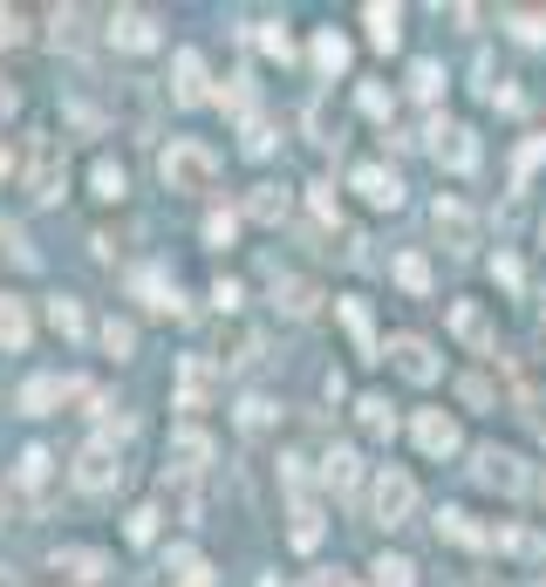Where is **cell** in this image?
<instances>
[{
  "label": "cell",
  "instance_id": "cell-12",
  "mask_svg": "<svg viewBox=\"0 0 546 587\" xmlns=\"http://www.w3.org/2000/svg\"><path fill=\"white\" fill-rule=\"evenodd\" d=\"M287 546L294 554H315L322 546V505L307 499V485H294V499H287Z\"/></svg>",
  "mask_w": 546,
  "mask_h": 587
},
{
  "label": "cell",
  "instance_id": "cell-42",
  "mask_svg": "<svg viewBox=\"0 0 546 587\" xmlns=\"http://www.w3.org/2000/svg\"><path fill=\"white\" fill-rule=\"evenodd\" d=\"M273 150V124L266 116H246V158H266Z\"/></svg>",
  "mask_w": 546,
  "mask_h": 587
},
{
  "label": "cell",
  "instance_id": "cell-4",
  "mask_svg": "<svg viewBox=\"0 0 546 587\" xmlns=\"http://www.w3.org/2000/svg\"><path fill=\"white\" fill-rule=\"evenodd\" d=\"M472 479L485 485V492H498V499H519L533 479H526V458H513V451H498V444H485V451H472Z\"/></svg>",
  "mask_w": 546,
  "mask_h": 587
},
{
  "label": "cell",
  "instance_id": "cell-2",
  "mask_svg": "<svg viewBox=\"0 0 546 587\" xmlns=\"http://www.w3.org/2000/svg\"><path fill=\"white\" fill-rule=\"evenodd\" d=\"M21 191H28V206H55V199H62V137H49V130L28 137Z\"/></svg>",
  "mask_w": 546,
  "mask_h": 587
},
{
  "label": "cell",
  "instance_id": "cell-49",
  "mask_svg": "<svg viewBox=\"0 0 546 587\" xmlns=\"http://www.w3.org/2000/svg\"><path fill=\"white\" fill-rule=\"evenodd\" d=\"M212 301H219L225 315H232V307H240V281H219V287H212Z\"/></svg>",
  "mask_w": 546,
  "mask_h": 587
},
{
  "label": "cell",
  "instance_id": "cell-27",
  "mask_svg": "<svg viewBox=\"0 0 546 587\" xmlns=\"http://www.w3.org/2000/svg\"><path fill=\"white\" fill-rule=\"evenodd\" d=\"M260 356V335L253 328H219V369H246Z\"/></svg>",
  "mask_w": 546,
  "mask_h": 587
},
{
  "label": "cell",
  "instance_id": "cell-56",
  "mask_svg": "<svg viewBox=\"0 0 546 587\" xmlns=\"http://www.w3.org/2000/svg\"><path fill=\"white\" fill-rule=\"evenodd\" d=\"M533 492H539V505H546V472H539V479H533Z\"/></svg>",
  "mask_w": 546,
  "mask_h": 587
},
{
  "label": "cell",
  "instance_id": "cell-24",
  "mask_svg": "<svg viewBox=\"0 0 546 587\" xmlns=\"http://www.w3.org/2000/svg\"><path fill=\"white\" fill-rule=\"evenodd\" d=\"M438 539H458V546H498V533L479 526L472 513H458V505H444V513H438Z\"/></svg>",
  "mask_w": 546,
  "mask_h": 587
},
{
  "label": "cell",
  "instance_id": "cell-9",
  "mask_svg": "<svg viewBox=\"0 0 546 587\" xmlns=\"http://www.w3.org/2000/svg\"><path fill=\"white\" fill-rule=\"evenodd\" d=\"M431 150H438V165L444 171H479V137L464 130V124H431Z\"/></svg>",
  "mask_w": 546,
  "mask_h": 587
},
{
  "label": "cell",
  "instance_id": "cell-33",
  "mask_svg": "<svg viewBox=\"0 0 546 587\" xmlns=\"http://www.w3.org/2000/svg\"><path fill=\"white\" fill-rule=\"evenodd\" d=\"M281 212H287V191H281V185H260L253 199H246V219H260V226H273Z\"/></svg>",
  "mask_w": 546,
  "mask_h": 587
},
{
  "label": "cell",
  "instance_id": "cell-1",
  "mask_svg": "<svg viewBox=\"0 0 546 587\" xmlns=\"http://www.w3.org/2000/svg\"><path fill=\"white\" fill-rule=\"evenodd\" d=\"M158 178H165V191H212V178H219L212 144H199V137H171V144L158 150Z\"/></svg>",
  "mask_w": 546,
  "mask_h": 587
},
{
  "label": "cell",
  "instance_id": "cell-6",
  "mask_svg": "<svg viewBox=\"0 0 546 587\" xmlns=\"http://www.w3.org/2000/svg\"><path fill=\"white\" fill-rule=\"evenodd\" d=\"M410 513H417V479L403 472V464H382V472H376V520L403 526Z\"/></svg>",
  "mask_w": 546,
  "mask_h": 587
},
{
  "label": "cell",
  "instance_id": "cell-57",
  "mask_svg": "<svg viewBox=\"0 0 546 587\" xmlns=\"http://www.w3.org/2000/svg\"><path fill=\"white\" fill-rule=\"evenodd\" d=\"M0 178H8V144H0Z\"/></svg>",
  "mask_w": 546,
  "mask_h": 587
},
{
  "label": "cell",
  "instance_id": "cell-22",
  "mask_svg": "<svg viewBox=\"0 0 546 587\" xmlns=\"http://www.w3.org/2000/svg\"><path fill=\"white\" fill-rule=\"evenodd\" d=\"M451 335H458L464 348H479V356H485V348L498 342V335H492V322H485V307H479V301H451Z\"/></svg>",
  "mask_w": 546,
  "mask_h": 587
},
{
  "label": "cell",
  "instance_id": "cell-55",
  "mask_svg": "<svg viewBox=\"0 0 546 587\" xmlns=\"http://www.w3.org/2000/svg\"><path fill=\"white\" fill-rule=\"evenodd\" d=\"M0 587H28V580H21V574H14V567H0Z\"/></svg>",
  "mask_w": 546,
  "mask_h": 587
},
{
  "label": "cell",
  "instance_id": "cell-44",
  "mask_svg": "<svg viewBox=\"0 0 546 587\" xmlns=\"http://www.w3.org/2000/svg\"><path fill=\"white\" fill-rule=\"evenodd\" d=\"M28 42V21H21V8H0V49H21Z\"/></svg>",
  "mask_w": 546,
  "mask_h": 587
},
{
  "label": "cell",
  "instance_id": "cell-52",
  "mask_svg": "<svg viewBox=\"0 0 546 587\" xmlns=\"http://www.w3.org/2000/svg\"><path fill=\"white\" fill-rule=\"evenodd\" d=\"M526 423H533L539 438H546V397H526Z\"/></svg>",
  "mask_w": 546,
  "mask_h": 587
},
{
  "label": "cell",
  "instance_id": "cell-11",
  "mask_svg": "<svg viewBox=\"0 0 546 587\" xmlns=\"http://www.w3.org/2000/svg\"><path fill=\"white\" fill-rule=\"evenodd\" d=\"M219 389V363L212 356H185L178 363V410H206Z\"/></svg>",
  "mask_w": 546,
  "mask_h": 587
},
{
  "label": "cell",
  "instance_id": "cell-35",
  "mask_svg": "<svg viewBox=\"0 0 546 587\" xmlns=\"http://www.w3.org/2000/svg\"><path fill=\"white\" fill-rule=\"evenodd\" d=\"M315 69H322V75H342V69H348V42H342L335 28L315 34Z\"/></svg>",
  "mask_w": 546,
  "mask_h": 587
},
{
  "label": "cell",
  "instance_id": "cell-3",
  "mask_svg": "<svg viewBox=\"0 0 546 587\" xmlns=\"http://www.w3.org/2000/svg\"><path fill=\"white\" fill-rule=\"evenodd\" d=\"M69 472H75V492H116L124 485V451H116V438H90Z\"/></svg>",
  "mask_w": 546,
  "mask_h": 587
},
{
  "label": "cell",
  "instance_id": "cell-10",
  "mask_svg": "<svg viewBox=\"0 0 546 587\" xmlns=\"http://www.w3.org/2000/svg\"><path fill=\"white\" fill-rule=\"evenodd\" d=\"M382 356L397 363V376H410V382H438V369H444V363H438V348L423 342V335H397V342L382 348Z\"/></svg>",
  "mask_w": 546,
  "mask_h": 587
},
{
  "label": "cell",
  "instance_id": "cell-45",
  "mask_svg": "<svg viewBox=\"0 0 546 587\" xmlns=\"http://www.w3.org/2000/svg\"><path fill=\"white\" fill-rule=\"evenodd\" d=\"M266 423H273V403L266 397H246L240 403V430H266Z\"/></svg>",
  "mask_w": 546,
  "mask_h": 587
},
{
  "label": "cell",
  "instance_id": "cell-50",
  "mask_svg": "<svg viewBox=\"0 0 546 587\" xmlns=\"http://www.w3.org/2000/svg\"><path fill=\"white\" fill-rule=\"evenodd\" d=\"M315 212H322V219H335V212H342V206H335V185H315Z\"/></svg>",
  "mask_w": 546,
  "mask_h": 587
},
{
  "label": "cell",
  "instance_id": "cell-5",
  "mask_svg": "<svg viewBox=\"0 0 546 587\" xmlns=\"http://www.w3.org/2000/svg\"><path fill=\"white\" fill-rule=\"evenodd\" d=\"M49 492H55V458H49L42 444H28V451H21V464H14V499L28 505V513H42Z\"/></svg>",
  "mask_w": 546,
  "mask_h": 587
},
{
  "label": "cell",
  "instance_id": "cell-46",
  "mask_svg": "<svg viewBox=\"0 0 546 587\" xmlns=\"http://www.w3.org/2000/svg\"><path fill=\"white\" fill-rule=\"evenodd\" d=\"M260 49H266V55H281V62L294 55V42L281 34V21H260Z\"/></svg>",
  "mask_w": 546,
  "mask_h": 587
},
{
  "label": "cell",
  "instance_id": "cell-21",
  "mask_svg": "<svg viewBox=\"0 0 546 587\" xmlns=\"http://www.w3.org/2000/svg\"><path fill=\"white\" fill-rule=\"evenodd\" d=\"M335 315H342V328H348V335H356L363 356H369V363H382V342H376V322H369V301L342 294V301H335Z\"/></svg>",
  "mask_w": 546,
  "mask_h": 587
},
{
  "label": "cell",
  "instance_id": "cell-43",
  "mask_svg": "<svg viewBox=\"0 0 546 587\" xmlns=\"http://www.w3.org/2000/svg\"><path fill=\"white\" fill-rule=\"evenodd\" d=\"M410 90H417V96H438V90H444V69H438V62H417V69H410Z\"/></svg>",
  "mask_w": 546,
  "mask_h": 587
},
{
  "label": "cell",
  "instance_id": "cell-51",
  "mask_svg": "<svg viewBox=\"0 0 546 587\" xmlns=\"http://www.w3.org/2000/svg\"><path fill=\"white\" fill-rule=\"evenodd\" d=\"M14 109H21V90H14V83H0V124H8Z\"/></svg>",
  "mask_w": 546,
  "mask_h": 587
},
{
  "label": "cell",
  "instance_id": "cell-25",
  "mask_svg": "<svg viewBox=\"0 0 546 587\" xmlns=\"http://www.w3.org/2000/svg\"><path fill=\"white\" fill-rule=\"evenodd\" d=\"M273 301H281V307H287L294 322H307V315H315V307H322L315 281H301V273H287V281H273Z\"/></svg>",
  "mask_w": 546,
  "mask_h": 587
},
{
  "label": "cell",
  "instance_id": "cell-15",
  "mask_svg": "<svg viewBox=\"0 0 546 587\" xmlns=\"http://www.w3.org/2000/svg\"><path fill=\"white\" fill-rule=\"evenodd\" d=\"M206 464H212V438H206L199 423H178V430H171V472H178V479H199Z\"/></svg>",
  "mask_w": 546,
  "mask_h": 587
},
{
  "label": "cell",
  "instance_id": "cell-20",
  "mask_svg": "<svg viewBox=\"0 0 546 587\" xmlns=\"http://www.w3.org/2000/svg\"><path fill=\"white\" fill-rule=\"evenodd\" d=\"M356 191H363L376 212H397V206H403V178L389 171V165H363V171H356Z\"/></svg>",
  "mask_w": 546,
  "mask_h": 587
},
{
  "label": "cell",
  "instance_id": "cell-54",
  "mask_svg": "<svg viewBox=\"0 0 546 587\" xmlns=\"http://www.w3.org/2000/svg\"><path fill=\"white\" fill-rule=\"evenodd\" d=\"M307 587H356V580H348V574H315Z\"/></svg>",
  "mask_w": 546,
  "mask_h": 587
},
{
  "label": "cell",
  "instance_id": "cell-29",
  "mask_svg": "<svg viewBox=\"0 0 546 587\" xmlns=\"http://www.w3.org/2000/svg\"><path fill=\"white\" fill-rule=\"evenodd\" d=\"M171 587H212V567L191 554V546H178L171 554Z\"/></svg>",
  "mask_w": 546,
  "mask_h": 587
},
{
  "label": "cell",
  "instance_id": "cell-23",
  "mask_svg": "<svg viewBox=\"0 0 546 587\" xmlns=\"http://www.w3.org/2000/svg\"><path fill=\"white\" fill-rule=\"evenodd\" d=\"M28 335H34L28 301H21V294H0V348H8V356H21V348H28Z\"/></svg>",
  "mask_w": 546,
  "mask_h": 587
},
{
  "label": "cell",
  "instance_id": "cell-47",
  "mask_svg": "<svg viewBox=\"0 0 546 587\" xmlns=\"http://www.w3.org/2000/svg\"><path fill=\"white\" fill-rule=\"evenodd\" d=\"M458 397L472 403V410H485V403H492V382H485V376H464V382H458Z\"/></svg>",
  "mask_w": 546,
  "mask_h": 587
},
{
  "label": "cell",
  "instance_id": "cell-40",
  "mask_svg": "<svg viewBox=\"0 0 546 587\" xmlns=\"http://www.w3.org/2000/svg\"><path fill=\"white\" fill-rule=\"evenodd\" d=\"M124 533H130V546H150V539H158V513H150V505H137V513L124 520Z\"/></svg>",
  "mask_w": 546,
  "mask_h": 587
},
{
  "label": "cell",
  "instance_id": "cell-16",
  "mask_svg": "<svg viewBox=\"0 0 546 587\" xmlns=\"http://www.w3.org/2000/svg\"><path fill=\"white\" fill-rule=\"evenodd\" d=\"M137 301L150 307V315H185V294H178V281H171V273L165 266H137Z\"/></svg>",
  "mask_w": 546,
  "mask_h": 587
},
{
  "label": "cell",
  "instance_id": "cell-39",
  "mask_svg": "<svg viewBox=\"0 0 546 587\" xmlns=\"http://www.w3.org/2000/svg\"><path fill=\"white\" fill-rule=\"evenodd\" d=\"M0 253H14V266H34V247H28V232L14 219H0Z\"/></svg>",
  "mask_w": 546,
  "mask_h": 587
},
{
  "label": "cell",
  "instance_id": "cell-32",
  "mask_svg": "<svg viewBox=\"0 0 546 587\" xmlns=\"http://www.w3.org/2000/svg\"><path fill=\"white\" fill-rule=\"evenodd\" d=\"M505 28L519 34V42H533V49H546V8H513L505 14Z\"/></svg>",
  "mask_w": 546,
  "mask_h": 587
},
{
  "label": "cell",
  "instance_id": "cell-48",
  "mask_svg": "<svg viewBox=\"0 0 546 587\" xmlns=\"http://www.w3.org/2000/svg\"><path fill=\"white\" fill-rule=\"evenodd\" d=\"M492 281H498V287H519V260L498 253V260H492Z\"/></svg>",
  "mask_w": 546,
  "mask_h": 587
},
{
  "label": "cell",
  "instance_id": "cell-18",
  "mask_svg": "<svg viewBox=\"0 0 546 587\" xmlns=\"http://www.w3.org/2000/svg\"><path fill=\"white\" fill-rule=\"evenodd\" d=\"M431 226L444 232L451 253H464V247L479 240V219H472V206H464V199H438V206H431Z\"/></svg>",
  "mask_w": 546,
  "mask_h": 587
},
{
  "label": "cell",
  "instance_id": "cell-30",
  "mask_svg": "<svg viewBox=\"0 0 546 587\" xmlns=\"http://www.w3.org/2000/svg\"><path fill=\"white\" fill-rule=\"evenodd\" d=\"M90 185H96V199H124V191H130V178H124V165H116V158H96L90 165Z\"/></svg>",
  "mask_w": 546,
  "mask_h": 587
},
{
  "label": "cell",
  "instance_id": "cell-34",
  "mask_svg": "<svg viewBox=\"0 0 546 587\" xmlns=\"http://www.w3.org/2000/svg\"><path fill=\"white\" fill-rule=\"evenodd\" d=\"M397 287H403V294H431V260H423V253H403V260H397Z\"/></svg>",
  "mask_w": 546,
  "mask_h": 587
},
{
  "label": "cell",
  "instance_id": "cell-36",
  "mask_svg": "<svg viewBox=\"0 0 546 587\" xmlns=\"http://www.w3.org/2000/svg\"><path fill=\"white\" fill-rule=\"evenodd\" d=\"M322 479H328L335 492H356V451H328V458H322Z\"/></svg>",
  "mask_w": 546,
  "mask_h": 587
},
{
  "label": "cell",
  "instance_id": "cell-41",
  "mask_svg": "<svg viewBox=\"0 0 546 587\" xmlns=\"http://www.w3.org/2000/svg\"><path fill=\"white\" fill-rule=\"evenodd\" d=\"M232 232H240V212H212L206 219V247H232Z\"/></svg>",
  "mask_w": 546,
  "mask_h": 587
},
{
  "label": "cell",
  "instance_id": "cell-7",
  "mask_svg": "<svg viewBox=\"0 0 546 587\" xmlns=\"http://www.w3.org/2000/svg\"><path fill=\"white\" fill-rule=\"evenodd\" d=\"M103 34L116 49H130V55H150L158 49V14L150 8H116V14H103Z\"/></svg>",
  "mask_w": 546,
  "mask_h": 587
},
{
  "label": "cell",
  "instance_id": "cell-17",
  "mask_svg": "<svg viewBox=\"0 0 546 587\" xmlns=\"http://www.w3.org/2000/svg\"><path fill=\"white\" fill-rule=\"evenodd\" d=\"M49 567H55L62 580H75V587H96V580L109 574V560L96 554V546H55V554H49Z\"/></svg>",
  "mask_w": 546,
  "mask_h": 587
},
{
  "label": "cell",
  "instance_id": "cell-38",
  "mask_svg": "<svg viewBox=\"0 0 546 587\" xmlns=\"http://www.w3.org/2000/svg\"><path fill=\"white\" fill-rule=\"evenodd\" d=\"M103 348H109V356H116V363H124V356H130V348H137V328H130L124 315H109V322H103Z\"/></svg>",
  "mask_w": 546,
  "mask_h": 587
},
{
  "label": "cell",
  "instance_id": "cell-14",
  "mask_svg": "<svg viewBox=\"0 0 546 587\" xmlns=\"http://www.w3.org/2000/svg\"><path fill=\"white\" fill-rule=\"evenodd\" d=\"M410 438H417L423 458H451V451H458V417H451V410H417Z\"/></svg>",
  "mask_w": 546,
  "mask_h": 587
},
{
  "label": "cell",
  "instance_id": "cell-37",
  "mask_svg": "<svg viewBox=\"0 0 546 587\" xmlns=\"http://www.w3.org/2000/svg\"><path fill=\"white\" fill-rule=\"evenodd\" d=\"M369 574H376V587H417V567H410L403 554H382Z\"/></svg>",
  "mask_w": 546,
  "mask_h": 587
},
{
  "label": "cell",
  "instance_id": "cell-58",
  "mask_svg": "<svg viewBox=\"0 0 546 587\" xmlns=\"http://www.w3.org/2000/svg\"><path fill=\"white\" fill-rule=\"evenodd\" d=\"M464 587H498V580H464Z\"/></svg>",
  "mask_w": 546,
  "mask_h": 587
},
{
  "label": "cell",
  "instance_id": "cell-53",
  "mask_svg": "<svg viewBox=\"0 0 546 587\" xmlns=\"http://www.w3.org/2000/svg\"><path fill=\"white\" fill-rule=\"evenodd\" d=\"M363 109H369V116H389V96H382V90L369 83V90H363Z\"/></svg>",
  "mask_w": 546,
  "mask_h": 587
},
{
  "label": "cell",
  "instance_id": "cell-19",
  "mask_svg": "<svg viewBox=\"0 0 546 587\" xmlns=\"http://www.w3.org/2000/svg\"><path fill=\"white\" fill-rule=\"evenodd\" d=\"M90 8H49V42L55 49H69V55H83L90 49Z\"/></svg>",
  "mask_w": 546,
  "mask_h": 587
},
{
  "label": "cell",
  "instance_id": "cell-26",
  "mask_svg": "<svg viewBox=\"0 0 546 587\" xmlns=\"http://www.w3.org/2000/svg\"><path fill=\"white\" fill-rule=\"evenodd\" d=\"M363 28H369L376 49H397V42H403V14L382 8V0H369V8H363Z\"/></svg>",
  "mask_w": 546,
  "mask_h": 587
},
{
  "label": "cell",
  "instance_id": "cell-13",
  "mask_svg": "<svg viewBox=\"0 0 546 587\" xmlns=\"http://www.w3.org/2000/svg\"><path fill=\"white\" fill-rule=\"evenodd\" d=\"M212 96V75H206V55L199 49H178V62H171V103H206Z\"/></svg>",
  "mask_w": 546,
  "mask_h": 587
},
{
  "label": "cell",
  "instance_id": "cell-28",
  "mask_svg": "<svg viewBox=\"0 0 546 587\" xmlns=\"http://www.w3.org/2000/svg\"><path fill=\"white\" fill-rule=\"evenodd\" d=\"M356 423H363V438H397V417H389V397H363L356 403Z\"/></svg>",
  "mask_w": 546,
  "mask_h": 587
},
{
  "label": "cell",
  "instance_id": "cell-8",
  "mask_svg": "<svg viewBox=\"0 0 546 587\" xmlns=\"http://www.w3.org/2000/svg\"><path fill=\"white\" fill-rule=\"evenodd\" d=\"M69 397H90V382H75V376H28V382H21V410H28V417H49V410L69 403Z\"/></svg>",
  "mask_w": 546,
  "mask_h": 587
},
{
  "label": "cell",
  "instance_id": "cell-31",
  "mask_svg": "<svg viewBox=\"0 0 546 587\" xmlns=\"http://www.w3.org/2000/svg\"><path fill=\"white\" fill-rule=\"evenodd\" d=\"M49 328H55L62 342H75V335H83L90 322H83V307H75L69 294H55V301H49Z\"/></svg>",
  "mask_w": 546,
  "mask_h": 587
}]
</instances>
